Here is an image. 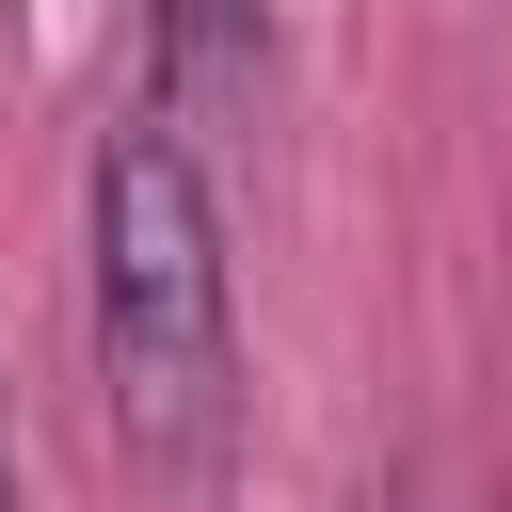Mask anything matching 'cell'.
<instances>
[{
    "instance_id": "1",
    "label": "cell",
    "mask_w": 512,
    "mask_h": 512,
    "mask_svg": "<svg viewBox=\"0 0 512 512\" xmlns=\"http://www.w3.org/2000/svg\"><path fill=\"white\" fill-rule=\"evenodd\" d=\"M80 256H96V400H112V448L144 480L208 496L240 464V288H224L208 160H192V128L160 96L96 128Z\"/></svg>"
},
{
    "instance_id": "2",
    "label": "cell",
    "mask_w": 512,
    "mask_h": 512,
    "mask_svg": "<svg viewBox=\"0 0 512 512\" xmlns=\"http://www.w3.org/2000/svg\"><path fill=\"white\" fill-rule=\"evenodd\" d=\"M272 80V0H160V112L176 128H240Z\"/></svg>"
},
{
    "instance_id": "3",
    "label": "cell",
    "mask_w": 512,
    "mask_h": 512,
    "mask_svg": "<svg viewBox=\"0 0 512 512\" xmlns=\"http://www.w3.org/2000/svg\"><path fill=\"white\" fill-rule=\"evenodd\" d=\"M0 512H16V480H0Z\"/></svg>"
}]
</instances>
